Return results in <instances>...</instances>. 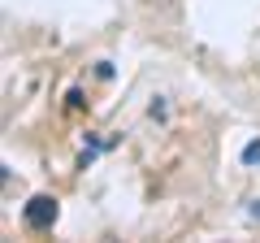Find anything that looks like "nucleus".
Instances as JSON below:
<instances>
[{"mask_svg": "<svg viewBox=\"0 0 260 243\" xmlns=\"http://www.w3.org/2000/svg\"><path fill=\"white\" fill-rule=\"evenodd\" d=\"M22 222H26L30 230H48V226L56 222V200L52 196H30L26 208H22Z\"/></svg>", "mask_w": 260, "mask_h": 243, "instance_id": "f257e3e1", "label": "nucleus"}, {"mask_svg": "<svg viewBox=\"0 0 260 243\" xmlns=\"http://www.w3.org/2000/svg\"><path fill=\"white\" fill-rule=\"evenodd\" d=\"M243 165H260V139H251L247 148H243Z\"/></svg>", "mask_w": 260, "mask_h": 243, "instance_id": "f03ea898", "label": "nucleus"}]
</instances>
